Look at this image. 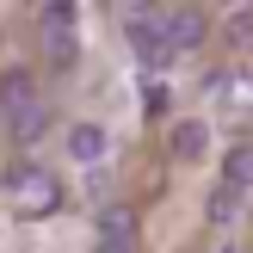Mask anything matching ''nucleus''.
Listing matches in <instances>:
<instances>
[{
	"label": "nucleus",
	"mask_w": 253,
	"mask_h": 253,
	"mask_svg": "<svg viewBox=\"0 0 253 253\" xmlns=\"http://www.w3.org/2000/svg\"><path fill=\"white\" fill-rule=\"evenodd\" d=\"M130 222H136L130 210H124V204H111L105 216H99V241H130Z\"/></svg>",
	"instance_id": "9d476101"
},
{
	"label": "nucleus",
	"mask_w": 253,
	"mask_h": 253,
	"mask_svg": "<svg viewBox=\"0 0 253 253\" xmlns=\"http://www.w3.org/2000/svg\"><path fill=\"white\" fill-rule=\"evenodd\" d=\"M229 43H241V49L253 43V6H235L229 12Z\"/></svg>",
	"instance_id": "9b49d317"
},
{
	"label": "nucleus",
	"mask_w": 253,
	"mask_h": 253,
	"mask_svg": "<svg viewBox=\"0 0 253 253\" xmlns=\"http://www.w3.org/2000/svg\"><path fill=\"white\" fill-rule=\"evenodd\" d=\"M68 155L74 161H99L105 155V130H99V124H74L68 130Z\"/></svg>",
	"instance_id": "6e6552de"
},
{
	"label": "nucleus",
	"mask_w": 253,
	"mask_h": 253,
	"mask_svg": "<svg viewBox=\"0 0 253 253\" xmlns=\"http://www.w3.org/2000/svg\"><path fill=\"white\" fill-rule=\"evenodd\" d=\"M43 130H49V105H43V99L25 105V111H12V136H19V142H37Z\"/></svg>",
	"instance_id": "1a4fd4ad"
},
{
	"label": "nucleus",
	"mask_w": 253,
	"mask_h": 253,
	"mask_svg": "<svg viewBox=\"0 0 253 253\" xmlns=\"http://www.w3.org/2000/svg\"><path fill=\"white\" fill-rule=\"evenodd\" d=\"M43 49L56 68H68L74 62V6L62 0V6H43Z\"/></svg>",
	"instance_id": "20e7f679"
},
{
	"label": "nucleus",
	"mask_w": 253,
	"mask_h": 253,
	"mask_svg": "<svg viewBox=\"0 0 253 253\" xmlns=\"http://www.w3.org/2000/svg\"><path fill=\"white\" fill-rule=\"evenodd\" d=\"M204 148H210V136H204V124H173V155L179 161H204Z\"/></svg>",
	"instance_id": "0eeeda50"
},
{
	"label": "nucleus",
	"mask_w": 253,
	"mask_h": 253,
	"mask_svg": "<svg viewBox=\"0 0 253 253\" xmlns=\"http://www.w3.org/2000/svg\"><path fill=\"white\" fill-rule=\"evenodd\" d=\"M25 105H37V86H31V74H25V68H12L6 81H0V111L12 118V111H25Z\"/></svg>",
	"instance_id": "423d86ee"
},
{
	"label": "nucleus",
	"mask_w": 253,
	"mask_h": 253,
	"mask_svg": "<svg viewBox=\"0 0 253 253\" xmlns=\"http://www.w3.org/2000/svg\"><path fill=\"white\" fill-rule=\"evenodd\" d=\"M161 37H167L173 56H179V49H198L210 37V12L204 6H167L161 12Z\"/></svg>",
	"instance_id": "f03ea898"
},
{
	"label": "nucleus",
	"mask_w": 253,
	"mask_h": 253,
	"mask_svg": "<svg viewBox=\"0 0 253 253\" xmlns=\"http://www.w3.org/2000/svg\"><path fill=\"white\" fill-rule=\"evenodd\" d=\"M124 37H130V49L148 62V68H167V62H173L167 37H161V12H130V31H124Z\"/></svg>",
	"instance_id": "7ed1b4c3"
},
{
	"label": "nucleus",
	"mask_w": 253,
	"mask_h": 253,
	"mask_svg": "<svg viewBox=\"0 0 253 253\" xmlns=\"http://www.w3.org/2000/svg\"><path fill=\"white\" fill-rule=\"evenodd\" d=\"M235 210H241V198H235V192H222V185H216V198H210V222L222 229V222H229Z\"/></svg>",
	"instance_id": "f8f14e48"
},
{
	"label": "nucleus",
	"mask_w": 253,
	"mask_h": 253,
	"mask_svg": "<svg viewBox=\"0 0 253 253\" xmlns=\"http://www.w3.org/2000/svg\"><path fill=\"white\" fill-rule=\"evenodd\" d=\"M222 192H235V198L253 192V142H235L229 148V161H222Z\"/></svg>",
	"instance_id": "39448f33"
},
{
	"label": "nucleus",
	"mask_w": 253,
	"mask_h": 253,
	"mask_svg": "<svg viewBox=\"0 0 253 253\" xmlns=\"http://www.w3.org/2000/svg\"><path fill=\"white\" fill-rule=\"evenodd\" d=\"M6 192H12V210H19V216H49V210L62 204V185L49 179V173H12Z\"/></svg>",
	"instance_id": "f257e3e1"
},
{
	"label": "nucleus",
	"mask_w": 253,
	"mask_h": 253,
	"mask_svg": "<svg viewBox=\"0 0 253 253\" xmlns=\"http://www.w3.org/2000/svg\"><path fill=\"white\" fill-rule=\"evenodd\" d=\"M93 253H130V241H99Z\"/></svg>",
	"instance_id": "ddd939ff"
}]
</instances>
